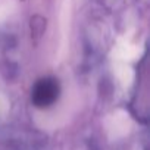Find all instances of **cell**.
Wrapping results in <instances>:
<instances>
[{
    "label": "cell",
    "mask_w": 150,
    "mask_h": 150,
    "mask_svg": "<svg viewBox=\"0 0 150 150\" xmlns=\"http://www.w3.org/2000/svg\"><path fill=\"white\" fill-rule=\"evenodd\" d=\"M59 96V84L53 78L40 80L33 90V102L37 108L52 106Z\"/></svg>",
    "instance_id": "1"
},
{
    "label": "cell",
    "mask_w": 150,
    "mask_h": 150,
    "mask_svg": "<svg viewBox=\"0 0 150 150\" xmlns=\"http://www.w3.org/2000/svg\"><path fill=\"white\" fill-rule=\"evenodd\" d=\"M44 27H46V19H43L40 15H35L31 18V33L34 38L41 37V34L44 33Z\"/></svg>",
    "instance_id": "2"
}]
</instances>
